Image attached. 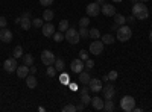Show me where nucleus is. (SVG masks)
<instances>
[{"label":"nucleus","instance_id":"f257e3e1","mask_svg":"<svg viewBox=\"0 0 152 112\" xmlns=\"http://www.w3.org/2000/svg\"><path fill=\"white\" fill-rule=\"evenodd\" d=\"M132 15L137 20H146L149 17V11L146 8V5H143V2H138L132 6Z\"/></svg>","mask_w":152,"mask_h":112},{"label":"nucleus","instance_id":"f03ea898","mask_svg":"<svg viewBox=\"0 0 152 112\" xmlns=\"http://www.w3.org/2000/svg\"><path fill=\"white\" fill-rule=\"evenodd\" d=\"M116 36H117V40L122 41V43H126V41H129L131 40V36H132V30L129 26H126V24H122V26H119L117 32H116Z\"/></svg>","mask_w":152,"mask_h":112},{"label":"nucleus","instance_id":"7ed1b4c3","mask_svg":"<svg viewBox=\"0 0 152 112\" xmlns=\"http://www.w3.org/2000/svg\"><path fill=\"white\" fill-rule=\"evenodd\" d=\"M64 38L67 43L70 44H78L81 41V35H79V30H76V27H69L64 33Z\"/></svg>","mask_w":152,"mask_h":112},{"label":"nucleus","instance_id":"20e7f679","mask_svg":"<svg viewBox=\"0 0 152 112\" xmlns=\"http://www.w3.org/2000/svg\"><path fill=\"white\" fill-rule=\"evenodd\" d=\"M120 108H122V111H125V112L134 111V108H135V98H134L132 95H125V97H122Z\"/></svg>","mask_w":152,"mask_h":112},{"label":"nucleus","instance_id":"39448f33","mask_svg":"<svg viewBox=\"0 0 152 112\" xmlns=\"http://www.w3.org/2000/svg\"><path fill=\"white\" fill-rule=\"evenodd\" d=\"M55 61H56V58H55V53H52L50 50H44L43 53H41V62L44 65H53L55 64Z\"/></svg>","mask_w":152,"mask_h":112},{"label":"nucleus","instance_id":"423d86ee","mask_svg":"<svg viewBox=\"0 0 152 112\" xmlns=\"http://www.w3.org/2000/svg\"><path fill=\"white\" fill-rule=\"evenodd\" d=\"M85 11H87V15L88 17H97L100 14V5H97L96 2L88 3L87 8H85Z\"/></svg>","mask_w":152,"mask_h":112},{"label":"nucleus","instance_id":"0eeeda50","mask_svg":"<svg viewBox=\"0 0 152 112\" xmlns=\"http://www.w3.org/2000/svg\"><path fill=\"white\" fill-rule=\"evenodd\" d=\"M104 43L102 41H93L91 44H90V53H93V55H96V56H99V55H102L104 53Z\"/></svg>","mask_w":152,"mask_h":112},{"label":"nucleus","instance_id":"6e6552de","mask_svg":"<svg viewBox=\"0 0 152 112\" xmlns=\"http://www.w3.org/2000/svg\"><path fill=\"white\" fill-rule=\"evenodd\" d=\"M20 26L23 30H29L32 26V21H31V12H24L21 14V21H20Z\"/></svg>","mask_w":152,"mask_h":112},{"label":"nucleus","instance_id":"1a4fd4ad","mask_svg":"<svg viewBox=\"0 0 152 112\" xmlns=\"http://www.w3.org/2000/svg\"><path fill=\"white\" fill-rule=\"evenodd\" d=\"M3 68H5V71H8V73L17 71V59H15V58L6 59V61L3 62Z\"/></svg>","mask_w":152,"mask_h":112},{"label":"nucleus","instance_id":"9d476101","mask_svg":"<svg viewBox=\"0 0 152 112\" xmlns=\"http://www.w3.org/2000/svg\"><path fill=\"white\" fill-rule=\"evenodd\" d=\"M84 67H85V64L82 62V59H81V58L73 59V61H72V64H70V70H72L73 73H78V74L84 70Z\"/></svg>","mask_w":152,"mask_h":112},{"label":"nucleus","instance_id":"9b49d317","mask_svg":"<svg viewBox=\"0 0 152 112\" xmlns=\"http://www.w3.org/2000/svg\"><path fill=\"white\" fill-rule=\"evenodd\" d=\"M88 86H90V90L93 92H100L104 88V83L100 79H90V82H88Z\"/></svg>","mask_w":152,"mask_h":112},{"label":"nucleus","instance_id":"f8f14e48","mask_svg":"<svg viewBox=\"0 0 152 112\" xmlns=\"http://www.w3.org/2000/svg\"><path fill=\"white\" fill-rule=\"evenodd\" d=\"M102 92H104L105 100H108V98H113L114 95H116V88H114L113 83H107L104 88H102Z\"/></svg>","mask_w":152,"mask_h":112},{"label":"nucleus","instance_id":"ddd939ff","mask_svg":"<svg viewBox=\"0 0 152 112\" xmlns=\"http://www.w3.org/2000/svg\"><path fill=\"white\" fill-rule=\"evenodd\" d=\"M12 32L9 30V29H6V27H2L0 29V41H3L5 44H8V43H11L12 41Z\"/></svg>","mask_w":152,"mask_h":112},{"label":"nucleus","instance_id":"4468645a","mask_svg":"<svg viewBox=\"0 0 152 112\" xmlns=\"http://www.w3.org/2000/svg\"><path fill=\"white\" fill-rule=\"evenodd\" d=\"M100 12H102L104 15H107V17H114V14H116V8H114V5L104 3L102 8H100Z\"/></svg>","mask_w":152,"mask_h":112},{"label":"nucleus","instance_id":"2eb2a0df","mask_svg":"<svg viewBox=\"0 0 152 112\" xmlns=\"http://www.w3.org/2000/svg\"><path fill=\"white\" fill-rule=\"evenodd\" d=\"M41 30H43V35H44V36H53V33H55V26H53L50 21H47L46 24H43Z\"/></svg>","mask_w":152,"mask_h":112},{"label":"nucleus","instance_id":"dca6fc26","mask_svg":"<svg viewBox=\"0 0 152 112\" xmlns=\"http://www.w3.org/2000/svg\"><path fill=\"white\" fill-rule=\"evenodd\" d=\"M28 73H29V67L24 64V65H20L17 67V76L21 77V79H26L28 77Z\"/></svg>","mask_w":152,"mask_h":112},{"label":"nucleus","instance_id":"f3484780","mask_svg":"<svg viewBox=\"0 0 152 112\" xmlns=\"http://www.w3.org/2000/svg\"><path fill=\"white\" fill-rule=\"evenodd\" d=\"M104 100H100V97H93L91 98V105H93V108L94 109H97V111H102L104 109Z\"/></svg>","mask_w":152,"mask_h":112},{"label":"nucleus","instance_id":"a211bd4d","mask_svg":"<svg viewBox=\"0 0 152 112\" xmlns=\"http://www.w3.org/2000/svg\"><path fill=\"white\" fill-rule=\"evenodd\" d=\"M26 85H28V88H29V90H35V88H37L38 82H37V77L34 76V74H31V76L26 77Z\"/></svg>","mask_w":152,"mask_h":112},{"label":"nucleus","instance_id":"6ab92c4d","mask_svg":"<svg viewBox=\"0 0 152 112\" xmlns=\"http://www.w3.org/2000/svg\"><path fill=\"white\" fill-rule=\"evenodd\" d=\"M53 17H55V14H53L52 9H46V11L43 12V20H44V21H52Z\"/></svg>","mask_w":152,"mask_h":112},{"label":"nucleus","instance_id":"aec40b11","mask_svg":"<svg viewBox=\"0 0 152 112\" xmlns=\"http://www.w3.org/2000/svg\"><path fill=\"white\" fill-rule=\"evenodd\" d=\"M114 109H116V106H114L113 98H108V100H105V103H104V111L111 112V111H114Z\"/></svg>","mask_w":152,"mask_h":112},{"label":"nucleus","instance_id":"412c9836","mask_svg":"<svg viewBox=\"0 0 152 112\" xmlns=\"http://www.w3.org/2000/svg\"><path fill=\"white\" fill-rule=\"evenodd\" d=\"M114 23H117L119 26H122V24H126V17L116 12V14H114Z\"/></svg>","mask_w":152,"mask_h":112},{"label":"nucleus","instance_id":"4be33fe9","mask_svg":"<svg viewBox=\"0 0 152 112\" xmlns=\"http://www.w3.org/2000/svg\"><path fill=\"white\" fill-rule=\"evenodd\" d=\"M100 41H102L104 44H113L114 41H116V38H114V36L111 35V33H105L102 38H100Z\"/></svg>","mask_w":152,"mask_h":112},{"label":"nucleus","instance_id":"5701e85b","mask_svg":"<svg viewBox=\"0 0 152 112\" xmlns=\"http://www.w3.org/2000/svg\"><path fill=\"white\" fill-rule=\"evenodd\" d=\"M79 82H81V83H88V82H90V74L82 70V71L79 73Z\"/></svg>","mask_w":152,"mask_h":112},{"label":"nucleus","instance_id":"b1692460","mask_svg":"<svg viewBox=\"0 0 152 112\" xmlns=\"http://www.w3.org/2000/svg\"><path fill=\"white\" fill-rule=\"evenodd\" d=\"M23 62H24V64H26L28 67L34 65V56H32L31 53H26V55H23Z\"/></svg>","mask_w":152,"mask_h":112},{"label":"nucleus","instance_id":"393cba45","mask_svg":"<svg viewBox=\"0 0 152 112\" xmlns=\"http://www.w3.org/2000/svg\"><path fill=\"white\" fill-rule=\"evenodd\" d=\"M69 27H70V24H69V21H67V20H61V21H59V26H58L59 32L66 33V30H67Z\"/></svg>","mask_w":152,"mask_h":112},{"label":"nucleus","instance_id":"a878e982","mask_svg":"<svg viewBox=\"0 0 152 112\" xmlns=\"http://www.w3.org/2000/svg\"><path fill=\"white\" fill-rule=\"evenodd\" d=\"M55 68H56V71H64V61H62L61 58H56V61H55Z\"/></svg>","mask_w":152,"mask_h":112},{"label":"nucleus","instance_id":"bb28decb","mask_svg":"<svg viewBox=\"0 0 152 112\" xmlns=\"http://www.w3.org/2000/svg\"><path fill=\"white\" fill-rule=\"evenodd\" d=\"M81 102H82L85 106H88V105L91 103V97L88 95V92H82V94H81Z\"/></svg>","mask_w":152,"mask_h":112},{"label":"nucleus","instance_id":"cd10ccee","mask_svg":"<svg viewBox=\"0 0 152 112\" xmlns=\"http://www.w3.org/2000/svg\"><path fill=\"white\" fill-rule=\"evenodd\" d=\"M14 58L17 59V58H23V47L21 46H15V48H14Z\"/></svg>","mask_w":152,"mask_h":112},{"label":"nucleus","instance_id":"c85d7f7f","mask_svg":"<svg viewBox=\"0 0 152 112\" xmlns=\"http://www.w3.org/2000/svg\"><path fill=\"white\" fill-rule=\"evenodd\" d=\"M43 24H44L43 18H34V20H32V26L37 27V29H41V27H43Z\"/></svg>","mask_w":152,"mask_h":112},{"label":"nucleus","instance_id":"c756f323","mask_svg":"<svg viewBox=\"0 0 152 112\" xmlns=\"http://www.w3.org/2000/svg\"><path fill=\"white\" fill-rule=\"evenodd\" d=\"M88 24H90V17H82L79 20V27H88Z\"/></svg>","mask_w":152,"mask_h":112},{"label":"nucleus","instance_id":"7c9ffc66","mask_svg":"<svg viewBox=\"0 0 152 112\" xmlns=\"http://www.w3.org/2000/svg\"><path fill=\"white\" fill-rule=\"evenodd\" d=\"M88 36H90V38H93V40H97L99 36H100V32H99L97 29H90V30H88Z\"/></svg>","mask_w":152,"mask_h":112},{"label":"nucleus","instance_id":"2f4dec72","mask_svg":"<svg viewBox=\"0 0 152 112\" xmlns=\"http://www.w3.org/2000/svg\"><path fill=\"white\" fill-rule=\"evenodd\" d=\"M59 82H61V83H64V85H69V83H70V79H69V76H67L64 71H62V73H61V76H59Z\"/></svg>","mask_w":152,"mask_h":112},{"label":"nucleus","instance_id":"473e14b6","mask_svg":"<svg viewBox=\"0 0 152 112\" xmlns=\"http://www.w3.org/2000/svg\"><path fill=\"white\" fill-rule=\"evenodd\" d=\"M62 40H64V33L62 32H55L53 33V41L55 43H61Z\"/></svg>","mask_w":152,"mask_h":112},{"label":"nucleus","instance_id":"72a5a7b5","mask_svg":"<svg viewBox=\"0 0 152 112\" xmlns=\"http://www.w3.org/2000/svg\"><path fill=\"white\" fill-rule=\"evenodd\" d=\"M117 77H119V73H117L116 70H111V71L108 73V79H110L111 82H114V80H117Z\"/></svg>","mask_w":152,"mask_h":112},{"label":"nucleus","instance_id":"f704fd0d","mask_svg":"<svg viewBox=\"0 0 152 112\" xmlns=\"http://www.w3.org/2000/svg\"><path fill=\"white\" fill-rule=\"evenodd\" d=\"M62 112H76V106L69 103V105H66L64 108H62Z\"/></svg>","mask_w":152,"mask_h":112},{"label":"nucleus","instance_id":"c9c22d12","mask_svg":"<svg viewBox=\"0 0 152 112\" xmlns=\"http://www.w3.org/2000/svg\"><path fill=\"white\" fill-rule=\"evenodd\" d=\"M55 74H56V68H55L53 65H49V67H47V76H49V77H53Z\"/></svg>","mask_w":152,"mask_h":112},{"label":"nucleus","instance_id":"e433bc0d","mask_svg":"<svg viewBox=\"0 0 152 112\" xmlns=\"http://www.w3.org/2000/svg\"><path fill=\"white\" fill-rule=\"evenodd\" d=\"M79 35H81V38H88V29L87 27H79Z\"/></svg>","mask_w":152,"mask_h":112},{"label":"nucleus","instance_id":"4c0bfd02","mask_svg":"<svg viewBox=\"0 0 152 112\" xmlns=\"http://www.w3.org/2000/svg\"><path fill=\"white\" fill-rule=\"evenodd\" d=\"M85 67H87L88 70H91V68L94 67V61H93V59H87V61H85Z\"/></svg>","mask_w":152,"mask_h":112},{"label":"nucleus","instance_id":"58836bf2","mask_svg":"<svg viewBox=\"0 0 152 112\" xmlns=\"http://www.w3.org/2000/svg\"><path fill=\"white\" fill-rule=\"evenodd\" d=\"M6 24H8V20H6V17L0 15V29H2V27H6Z\"/></svg>","mask_w":152,"mask_h":112},{"label":"nucleus","instance_id":"ea45409f","mask_svg":"<svg viewBox=\"0 0 152 112\" xmlns=\"http://www.w3.org/2000/svg\"><path fill=\"white\" fill-rule=\"evenodd\" d=\"M79 58H81L82 61H87V59H88V52H87V50H81V52H79Z\"/></svg>","mask_w":152,"mask_h":112},{"label":"nucleus","instance_id":"a19ab883","mask_svg":"<svg viewBox=\"0 0 152 112\" xmlns=\"http://www.w3.org/2000/svg\"><path fill=\"white\" fill-rule=\"evenodd\" d=\"M40 3H41L43 6H49V5L53 3V0H40Z\"/></svg>","mask_w":152,"mask_h":112},{"label":"nucleus","instance_id":"79ce46f5","mask_svg":"<svg viewBox=\"0 0 152 112\" xmlns=\"http://www.w3.org/2000/svg\"><path fill=\"white\" fill-rule=\"evenodd\" d=\"M69 86H70V90H72V91H78V85H76V83L70 82V83H69Z\"/></svg>","mask_w":152,"mask_h":112},{"label":"nucleus","instance_id":"37998d69","mask_svg":"<svg viewBox=\"0 0 152 112\" xmlns=\"http://www.w3.org/2000/svg\"><path fill=\"white\" fill-rule=\"evenodd\" d=\"M135 20V17L134 15H129V17H126V23H132Z\"/></svg>","mask_w":152,"mask_h":112},{"label":"nucleus","instance_id":"c03bdc74","mask_svg":"<svg viewBox=\"0 0 152 112\" xmlns=\"http://www.w3.org/2000/svg\"><path fill=\"white\" fill-rule=\"evenodd\" d=\"M84 108H85V105H84V103H81V105H76V111H84Z\"/></svg>","mask_w":152,"mask_h":112},{"label":"nucleus","instance_id":"a18cd8bd","mask_svg":"<svg viewBox=\"0 0 152 112\" xmlns=\"http://www.w3.org/2000/svg\"><path fill=\"white\" fill-rule=\"evenodd\" d=\"M29 73L31 74H35L37 73V67H29Z\"/></svg>","mask_w":152,"mask_h":112},{"label":"nucleus","instance_id":"49530a36","mask_svg":"<svg viewBox=\"0 0 152 112\" xmlns=\"http://www.w3.org/2000/svg\"><path fill=\"white\" fill-rule=\"evenodd\" d=\"M111 29L117 32V29H119V24H117V23H114V24H113V26H111Z\"/></svg>","mask_w":152,"mask_h":112},{"label":"nucleus","instance_id":"de8ad7c7","mask_svg":"<svg viewBox=\"0 0 152 112\" xmlns=\"http://www.w3.org/2000/svg\"><path fill=\"white\" fill-rule=\"evenodd\" d=\"M110 79H108V74H105V76H102V82H108Z\"/></svg>","mask_w":152,"mask_h":112},{"label":"nucleus","instance_id":"09e8293b","mask_svg":"<svg viewBox=\"0 0 152 112\" xmlns=\"http://www.w3.org/2000/svg\"><path fill=\"white\" fill-rule=\"evenodd\" d=\"M94 2H96L97 5H104V3H105V0H94Z\"/></svg>","mask_w":152,"mask_h":112},{"label":"nucleus","instance_id":"8fccbe9b","mask_svg":"<svg viewBox=\"0 0 152 112\" xmlns=\"http://www.w3.org/2000/svg\"><path fill=\"white\" fill-rule=\"evenodd\" d=\"M20 21H21V17H17L15 18V24H20Z\"/></svg>","mask_w":152,"mask_h":112},{"label":"nucleus","instance_id":"3c124183","mask_svg":"<svg viewBox=\"0 0 152 112\" xmlns=\"http://www.w3.org/2000/svg\"><path fill=\"white\" fill-rule=\"evenodd\" d=\"M149 41H151V43H152V30H151V32H149Z\"/></svg>","mask_w":152,"mask_h":112},{"label":"nucleus","instance_id":"603ef678","mask_svg":"<svg viewBox=\"0 0 152 112\" xmlns=\"http://www.w3.org/2000/svg\"><path fill=\"white\" fill-rule=\"evenodd\" d=\"M113 2H116V3H120V2H122V0H113Z\"/></svg>","mask_w":152,"mask_h":112},{"label":"nucleus","instance_id":"864d4df0","mask_svg":"<svg viewBox=\"0 0 152 112\" xmlns=\"http://www.w3.org/2000/svg\"><path fill=\"white\" fill-rule=\"evenodd\" d=\"M138 2H143L145 3V2H149V0H138Z\"/></svg>","mask_w":152,"mask_h":112}]
</instances>
